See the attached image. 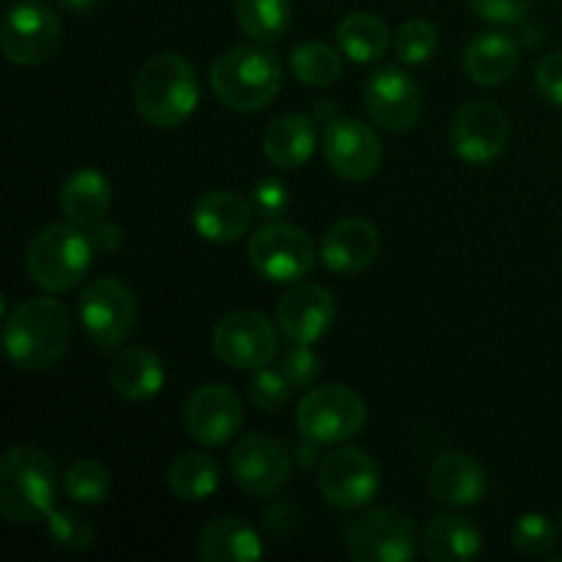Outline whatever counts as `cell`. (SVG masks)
Masks as SVG:
<instances>
[{
	"mask_svg": "<svg viewBox=\"0 0 562 562\" xmlns=\"http://www.w3.org/2000/svg\"><path fill=\"white\" fill-rule=\"evenodd\" d=\"M428 492L448 508H472L486 494V475L481 464L464 453H442L428 470Z\"/></svg>",
	"mask_w": 562,
	"mask_h": 562,
	"instance_id": "cell-20",
	"label": "cell"
},
{
	"mask_svg": "<svg viewBox=\"0 0 562 562\" xmlns=\"http://www.w3.org/2000/svg\"><path fill=\"white\" fill-rule=\"evenodd\" d=\"M212 91L225 108L236 113H256L272 104L283 86V66L280 58L261 47H234L220 55L212 66Z\"/></svg>",
	"mask_w": 562,
	"mask_h": 562,
	"instance_id": "cell-4",
	"label": "cell"
},
{
	"mask_svg": "<svg viewBox=\"0 0 562 562\" xmlns=\"http://www.w3.org/2000/svg\"><path fill=\"white\" fill-rule=\"evenodd\" d=\"M245 409L236 393L225 384H203L184 406V428L203 448H220L239 434Z\"/></svg>",
	"mask_w": 562,
	"mask_h": 562,
	"instance_id": "cell-17",
	"label": "cell"
},
{
	"mask_svg": "<svg viewBox=\"0 0 562 562\" xmlns=\"http://www.w3.org/2000/svg\"><path fill=\"white\" fill-rule=\"evenodd\" d=\"M324 157L346 181H368L382 168V140L357 119H333L324 130Z\"/></svg>",
	"mask_w": 562,
	"mask_h": 562,
	"instance_id": "cell-16",
	"label": "cell"
},
{
	"mask_svg": "<svg viewBox=\"0 0 562 562\" xmlns=\"http://www.w3.org/2000/svg\"><path fill=\"white\" fill-rule=\"evenodd\" d=\"M366 110L387 132H409L423 113V91L412 75L382 66L366 82Z\"/></svg>",
	"mask_w": 562,
	"mask_h": 562,
	"instance_id": "cell-15",
	"label": "cell"
},
{
	"mask_svg": "<svg viewBox=\"0 0 562 562\" xmlns=\"http://www.w3.org/2000/svg\"><path fill=\"white\" fill-rule=\"evenodd\" d=\"M60 9L71 11V14H82V11H91L99 0H55Z\"/></svg>",
	"mask_w": 562,
	"mask_h": 562,
	"instance_id": "cell-42",
	"label": "cell"
},
{
	"mask_svg": "<svg viewBox=\"0 0 562 562\" xmlns=\"http://www.w3.org/2000/svg\"><path fill=\"white\" fill-rule=\"evenodd\" d=\"M470 9L494 25H519L530 14L536 0H467Z\"/></svg>",
	"mask_w": 562,
	"mask_h": 562,
	"instance_id": "cell-39",
	"label": "cell"
},
{
	"mask_svg": "<svg viewBox=\"0 0 562 562\" xmlns=\"http://www.w3.org/2000/svg\"><path fill=\"white\" fill-rule=\"evenodd\" d=\"M519 66V44L499 31H483L464 49V69L475 86L497 88L514 77Z\"/></svg>",
	"mask_w": 562,
	"mask_h": 562,
	"instance_id": "cell-22",
	"label": "cell"
},
{
	"mask_svg": "<svg viewBox=\"0 0 562 562\" xmlns=\"http://www.w3.org/2000/svg\"><path fill=\"white\" fill-rule=\"evenodd\" d=\"M25 263L33 283L42 285L49 294L71 291L82 283L93 263L91 236L77 231L75 225H47L27 245Z\"/></svg>",
	"mask_w": 562,
	"mask_h": 562,
	"instance_id": "cell-5",
	"label": "cell"
},
{
	"mask_svg": "<svg viewBox=\"0 0 562 562\" xmlns=\"http://www.w3.org/2000/svg\"><path fill=\"white\" fill-rule=\"evenodd\" d=\"M71 340V318L64 302L31 296L5 316V355L22 371H49L58 366Z\"/></svg>",
	"mask_w": 562,
	"mask_h": 562,
	"instance_id": "cell-1",
	"label": "cell"
},
{
	"mask_svg": "<svg viewBox=\"0 0 562 562\" xmlns=\"http://www.w3.org/2000/svg\"><path fill=\"white\" fill-rule=\"evenodd\" d=\"M423 549L431 562H467L481 554L483 538L470 519L442 514L428 521L423 532Z\"/></svg>",
	"mask_w": 562,
	"mask_h": 562,
	"instance_id": "cell-27",
	"label": "cell"
},
{
	"mask_svg": "<svg viewBox=\"0 0 562 562\" xmlns=\"http://www.w3.org/2000/svg\"><path fill=\"white\" fill-rule=\"evenodd\" d=\"M108 382L124 401L140 404L154 398L165 387V366L154 351L130 346L113 357L108 368Z\"/></svg>",
	"mask_w": 562,
	"mask_h": 562,
	"instance_id": "cell-23",
	"label": "cell"
},
{
	"mask_svg": "<svg viewBox=\"0 0 562 562\" xmlns=\"http://www.w3.org/2000/svg\"><path fill=\"white\" fill-rule=\"evenodd\" d=\"M340 49L346 58L355 64H373V60L384 58L390 47V31L376 14L371 11H351L338 22L335 31Z\"/></svg>",
	"mask_w": 562,
	"mask_h": 562,
	"instance_id": "cell-28",
	"label": "cell"
},
{
	"mask_svg": "<svg viewBox=\"0 0 562 562\" xmlns=\"http://www.w3.org/2000/svg\"><path fill=\"white\" fill-rule=\"evenodd\" d=\"M322 263L335 274H360L376 261L379 231L362 217L338 220L322 239Z\"/></svg>",
	"mask_w": 562,
	"mask_h": 562,
	"instance_id": "cell-19",
	"label": "cell"
},
{
	"mask_svg": "<svg viewBox=\"0 0 562 562\" xmlns=\"http://www.w3.org/2000/svg\"><path fill=\"white\" fill-rule=\"evenodd\" d=\"M220 486L217 461L201 450H187L170 464L168 488L181 503H203Z\"/></svg>",
	"mask_w": 562,
	"mask_h": 562,
	"instance_id": "cell-29",
	"label": "cell"
},
{
	"mask_svg": "<svg viewBox=\"0 0 562 562\" xmlns=\"http://www.w3.org/2000/svg\"><path fill=\"white\" fill-rule=\"evenodd\" d=\"M291 71L302 86L324 88L333 86L344 75V60L329 44L324 42H305L294 47L291 53Z\"/></svg>",
	"mask_w": 562,
	"mask_h": 562,
	"instance_id": "cell-31",
	"label": "cell"
},
{
	"mask_svg": "<svg viewBox=\"0 0 562 562\" xmlns=\"http://www.w3.org/2000/svg\"><path fill=\"white\" fill-rule=\"evenodd\" d=\"M335 322V300L324 285L300 283L278 302V324L294 344H316Z\"/></svg>",
	"mask_w": 562,
	"mask_h": 562,
	"instance_id": "cell-18",
	"label": "cell"
},
{
	"mask_svg": "<svg viewBox=\"0 0 562 562\" xmlns=\"http://www.w3.org/2000/svg\"><path fill=\"white\" fill-rule=\"evenodd\" d=\"M536 88L549 104L562 108V49L549 53L536 69Z\"/></svg>",
	"mask_w": 562,
	"mask_h": 562,
	"instance_id": "cell-40",
	"label": "cell"
},
{
	"mask_svg": "<svg viewBox=\"0 0 562 562\" xmlns=\"http://www.w3.org/2000/svg\"><path fill=\"white\" fill-rule=\"evenodd\" d=\"M110 486H113V481H110L108 467L91 459L75 461V464L66 470V477H64L66 497L75 499V503L80 505L104 503L110 494Z\"/></svg>",
	"mask_w": 562,
	"mask_h": 562,
	"instance_id": "cell-32",
	"label": "cell"
},
{
	"mask_svg": "<svg viewBox=\"0 0 562 562\" xmlns=\"http://www.w3.org/2000/svg\"><path fill=\"white\" fill-rule=\"evenodd\" d=\"M318 486L324 499L338 510L366 508L382 486L376 459L362 448H338L322 461Z\"/></svg>",
	"mask_w": 562,
	"mask_h": 562,
	"instance_id": "cell-11",
	"label": "cell"
},
{
	"mask_svg": "<svg viewBox=\"0 0 562 562\" xmlns=\"http://www.w3.org/2000/svg\"><path fill=\"white\" fill-rule=\"evenodd\" d=\"M280 371H283V376L289 379L291 387L307 390L313 387V382H316L318 373H322V360L313 355L311 346L296 344L294 349H289L283 355V366H280Z\"/></svg>",
	"mask_w": 562,
	"mask_h": 562,
	"instance_id": "cell-37",
	"label": "cell"
},
{
	"mask_svg": "<svg viewBox=\"0 0 562 562\" xmlns=\"http://www.w3.org/2000/svg\"><path fill=\"white\" fill-rule=\"evenodd\" d=\"M510 124L508 115L492 102H467L456 110L450 121V146L456 157L470 165H483L497 159L508 148Z\"/></svg>",
	"mask_w": 562,
	"mask_h": 562,
	"instance_id": "cell-14",
	"label": "cell"
},
{
	"mask_svg": "<svg viewBox=\"0 0 562 562\" xmlns=\"http://www.w3.org/2000/svg\"><path fill=\"white\" fill-rule=\"evenodd\" d=\"M47 532L53 543L64 552H86L93 543V525L80 510L60 508L47 516Z\"/></svg>",
	"mask_w": 562,
	"mask_h": 562,
	"instance_id": "cell-35",
	"label": "cell"
},
{
	"mask_svg": "<svg viewBox=\"0 0 562 562\" xmlns=\"http://www.w3.org/2000/svg\"><path fill=\"white\" fill-rule=\"evenodd\" d=\"M198 554L206 562H252L263 554L261 536L236 516H220L203 527Z\"/></svg>",
	"mask_w": 562,
	"mask_h": 562,
	"instance_id": "cell-25",
	"label": "cell"
},
{
	"mask_svg": "<svg viewBox=\"0 0 562 562\" xmlns=\"http://www.w3.org/2000/svg\"><path fill=\"white\" fill-rule=\"evenodd\" d=\"M558 525L543 514H525L514 525V549L525 558H547L558 543Z\"/></svg>",
	"mask_w": 562,
	"mask_h": 562,
	"instance_id": "cell-34",
	"label": "cell"
},
{
	"mask_svg": "<svg viewBox=\"0 0 562 562\" xmlns=\"http://www.w3.org/2000/svg\"><path fill=\"white\" fill-rule=\"evenodd\" d=\"M214 355L236 371L267 368L278 355V335L269 318L256 311H234L223 316L212 335Z\"/></svg>",
	"mask_w": 562,
	"mask_h": 562,
	"instance_id": "cell-10",
	"label": "cell"
},
{
	"mask_svg": "<svg viewBox=\"0 0 562 562\" xmlns=\"http://www.w3.org/2000/svg\"><path fill=\"white\" fill-rule=\"evenodd\" d=\"M289 190H285L278 179H263L252 187L250 206L252 212L261 220H267V223H278L285 214V209H289Z\"/></svg>",
	"mask_w": 562,
	"mask_h": 562,
	"instance_id": "cell-38",
	"label": "cell"
},
{
	"mask_svg": "<svg viewBox=\"0 0 562 562\" xmlns=\"http://www.w3.org/2000/svg\"><path fill=\"white\" fill-rule=\"evenodd\" d=\"M289 379L283 371H272V368H258L256 376L250 382V398L258 409L263 412H280L289 404Z\"/></svg>",
	"mask_w": 562,
	"mask_h": 562,
	"instance_id": "cell-36",
	"label": "cell"
},
{
	"mask_svg": "<svg viewBox=\"0 0 562 562\" xmlns=\"http://www.w3.org/2000/svg\"><path fill=\"white\" fill-rule=\"evenodd\" d=\"M318 146L316 130L307 115L289 113L274 119L263 132V154L283 170H296L313 157Z\"/></svg>",
	"mask_w": 562,
	"mask_h": 562,
	"instance_id": "cell-26",
	"label": "cell"
},
{
	"mask_svg": "<svg viewBox=\"0 0 562 562\" xmlns=\"http://www.w3.org/2000/svg\"><path fill=\"white\" fill-rule=\"evenodd\" d=\"M439 47L437 27L428 20H409L401 25L398 36H395V55L401 64L420 66L431 60V55Z\"/></svg>",
	"mask_w": 562,
	"mask_h": 562,
	"instance_id": "cell-33",
	"label": "cell"
},
{
	"mask_svg": "<svg viewBox=\"0 0 562 562\" xmlns=\"http://www.w3.org/2000/svg\"><path fill=\"white\" fill-rule=\"evenodd\" d=\"M300 453H302V464H311L313 453H316V448H313V442H311V448H302Z\"/></svg>",
	"mask_w": 562,
	"mask_h": 562,
	"instance_id": "cell-43",
	"label": "cell"
},
{
	"mask_svg": "<svg viewBox=\"0 0 562 562\" xmlns=\"http://www.w3.org/2000/svg\"><path fill=\"white\" fill-rule=\"evenodd\" d=\"M3 55L16 66H38L53 58L60 44V20L49 5L20 3L5 14Z\"/></svg>",
	"mask_w": 562,
	"mask_h": 562,
	"instance_id": "cell-13",
	"label": "cell"
},
{
	"mask_svg": "<svg viewBox=\"0 0 562 562\" xmlns=\"http://www.w3.org/2000/svg\"><path fill=\"white\" fill-rule=\"evenodd\" d=\"M231 475L250 497H274L291 477V456L280 439L269 434H247L231 450Z\"/></svg>",
	"mask_w": 562,
	"mask_h": 562,
	"instance_id": "cell-12",
	"label": "cell"
},
{
	"mask_svg": "<svg viewBox=\"0 0 562 562\" xmlns=\"http://www.w3.org/2000/svg\"><path fill=\"white\" fill-rule=\"evenodd\" d=\"M236 22L256 44H274L289 33V0H236Z\"/></svg>",
	"mask_w": 562,
	"mask_h": 562,
	"instance_id": "cell-30",
	"label": "cell"
},
{
	"mask_svg": "<svg viewBox=\"0 0 562 562\" xmlns=\"http://www.w3.org/2000/svg\"><path fill=\"white\" fill-rule=\"evenodd\" d=\"M60 212L69 223L93 228L102 223L104 214L110 212L113 203V184L108 176L97 168H80L60 184Z\"/></svg>",
	"mask_w": 562,
	"mask_h": 562,
	"instance_id": "cell-24",
	"label": "cell"
},
{
	"mask_svg": "<svg viewBox=\"0 0 562 562\" xmlns=\"http://www.w3.org/2000/svg\"><path fill=\"white\" fill-rule=\"evenodd\" d=\"M58 499V470L44 450L9 448L0 459V510L14 525L47 519Z\"/></svg>",
	"mask_w": 562,
	"mask_h": 562,
	"instance_id": "cell-2",
	"label": "cell"
},
{
	"mask_svg": "<svg viewBox=\"0 0 562 562\" xmlns=\"http://www.w3.org/2000/svg\"><path fill=\"white\" fill-rule=\"evenodd\" d=\"M252 206L231 190L206 192L192 209V228L212 245H231L250 228Z\"/></svg>",
	"mask_w": 562,
	"mask_h": 562,
	"instance_id": "cell-21",
	"label": "cell"
},
{
	"mask_svg": "<svg viewBox=\"0 0 562 562\" xmlns=\"http://www.w3.org/2000/svg\"><path fill=\"white\" fill-rule=\"evenodd\" d=\"M368 420L366 401L344 384L316 387L300 401L296 428L313 445H344L362 431Z\"/></svg>",
	"mask_w": 562,
	"mask_h": 562,
	"instance_id": "cell-6",
	"label": "cell"
},
{
	"mask_svg": "<svg viewBox=\"0 0 562 562\" xmlns=\"http://www.w3.org/2000/svg\"><path fill=\"white\" fill-rule=\"evenodd\" d=\"M80 322L88 338L104 351L126 344L137 324V300L121 280L99 278L80 294Z\"/></svg>",
	"mask_w": 562,
	"mask_h": 562,
	"instance_id": "cell-7",
	"label": "cell"
},
{
	"mask_svg": "<svg viewBox=\"0 0 562 562\" xmlns=\"http://www.w3.org/2000/svg\"><path fill=\"white\" fill-rule=\"evenodd\" d=\"M252 269L272 283H296L316 267V247L302 228L267 223L247 241Z\"/></svg>",
	"mask_w": 562,
	"mask_h": 562,
	"instance_id": "cell-8",
	"label": "cell"
},
{
	"mask_svg": "<svg viewBox=\"0 0 562 562\" xmlns=\"http://www.w3.org/2000/svg\"><path fill=\"white\" fill-rule=\"evenodd\" d=\"M346 552L357 562H409L417 552L415 525L398 508H373L349 527Z\"/></svg>",
	"mask_w": 562,
	"mask_h": 562,
	"instance_id": "cell-9",
	"label": "cell"
},
{
	"mask_svg": "<svg viewBox=\"0 0 562 562\" xmlns=\"http://www.w3.org/2000/svg\"><path fill=\"white\" fill-rule=\"evenodd\" d=\"M560 532H562V514H560Z\"/></svg>",
	"mask_w": 562,
	"mask_h": 562,
	"instance_id": "cell-44",
	"label": "cell"
},
{
	"mask_svg": "<svg viewBox=\"0 0 562 562\" xmlns=\"http://www.w3.org/2000/svg\"><path fill=\"white\" fill-rule=\"evenodd\" d=\"M201 102V86L190 60L179 53H162L146 60L135 80L137 113L159 130L181 126Z\"/></svg>",
	"mask_w": 562,
	"mask_h": 562,
	"instance_id": "cell-3",
	"label": "cell"
},
{
	"mask_svg": "<svg viewBox=\"0 0 562 562\" xmlns=\"http://www.w3.org/2000/svg\"><path fill=\"white\" fill-rule=\"evenodd\" d=\"M91 245L93 250L99 252H115L121 247V241H124V231H121V225L115 223H108V220H102V223H97L91 228Z\"/></svg>",
	"mask_w": 562,
	"mask_h": 562,
	"instance_id": "cell-41",
	"label": "cell"
}]
</instances>
